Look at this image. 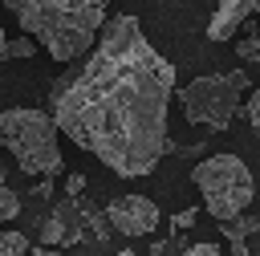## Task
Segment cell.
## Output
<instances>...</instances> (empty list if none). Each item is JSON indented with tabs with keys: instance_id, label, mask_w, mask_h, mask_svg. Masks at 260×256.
Wrapping results in <instances>:
<instances>
[{
	"instance_id": "obj_16",
	"label": "cell",
	"mask_w": 260,
	"mask_h": 256,
	"mask_svg": "<svg viewBox=\"0 0 260 256\" xmlns=\"http://www.w3.org/2000/svg\"><path fill=\"white\" fill-rule=\"evenodd\" d=\"M171 223H175V232H183V228H191V223H195V207H187V211H179V215H175Z\"/></svg>"
},
{
	"instance_id": "obj_3",
	"label": "cell",
	"mask_w": 260,
	"mask_h": 256,
	"mask_svg": "<svg viewBox=\"0 0 260 256\" xmlns=\"http://www.w3.org/2000/svg\"><path fill=\"white\" fill-rule=\"evenodd\" d=\"M0 146L12 150L16 167L32 179V175H57L61 171V146H57V126L45 110L32 106H16V110H0Z\"/></svg>"
},
{
	"instance_id": "obj_1",
	"label": "cell",
	"mask_w": 260,
	"mask_h": 256,
	"mask_svg": "<svg viewBox=\"0 0 260 256\" xmlns=\"http://www.w3.org/2000/svg\"><path fill=\"white\" fill-rule=\"evenodd\" d=\"M175 69L146 41L134 16L102 20L93 53L73 81L53 98L57 134L73 138L81 150L98 154L114 175H150L162 154H171V110Z\"/></svg>"
},
{
	"instance_id": "obj_18",
	"label": "cell",
	"mask_w": 260,
	"mask_h": 256,
	"mask_svg": "<svg viewBox=\"0 0 260 256\" xmlns=\"http://www.w3.org/2000/svg\"><path fill=\"white\" fill-rule=\"evenodd\" d=\"M228 244H232V256H248V244L244 240H228Z\"/></svg>"
},
{
	"instance_id": "obj_21",
	"label": "cell",
	"mask_w": 260,
	"mask_h": 256,
	"mask_svg": "<svg viewBox=\"0 0 260 256\" xmlns=\"http://www.w3.org/2000/svg\"><path fill=\"white\" fill-rule=\"evenodd\" d=\"M118 256H138V252H134V248H122V252H118Z\"/></svg>"
},
{
	"instance_id": "obj_4",
	"label": "cell",
	"mask_w": 260,
	"mask_h": 256,
	"mask_svg": "<svg viewBox=\"0 0 260 256\" xmlns=\"http://www.w3.org/2000/svg\"><path fill=\"white\" fill-rule=\"evenodd\" d=\"M248 89H252V81H248L244 69L203 73V77H195V81H187V85L179 89V106H183V118H187L191 126L223 130V126L236 118V110H240V102H244Z\"/></svg>"
},
{
	"instance_id": "obj_7",
	"label": "cell",
	"mask_w": 260,
	"mask_h": 256,
	"mask_svg": "<svg viewBox=\"0 0 260 256\" xmlns=\"http://www.w3.org/2000/svg\"><path fill=\"white\" fill-rule=\"evenodd\" d=\"M260 8V0H219V8L207 20V37L211 41H232L240 24L252 20V12Z\"/></svg>"
},
{
	"instance_id": "obj_13",
	"label": "cell",
	"mask_w": 260,
	"mask_h": 256,
	"mask_svg": "<svg viewBox=\"0 0 260 256\" xmlns=\"http://www.w3.org/2000/svg\"><path fill=\"white\" fill-rule=\"evenodd\" d=\"M32 53H37V41H32V37H16V41H8V49H4V57H8V61L32 57Z\"/></svg>"
},
{
	"instance_id": "obj_19",
	"label": "cell",
	"mask_w": 260,
	"mask_h": 256,
	"mask_svg": "<svg viewBox=\"0 0 260 256\" xmlns=\"http://www.w3.org/2000/svg\"><path fill=\"white\" fill-rule=\"evenodd\" d=\"M32 256H65V252H53V248H37Z\"/></svg>"
},
{
	"instance_id": "obj_2",
	"label": "cell",
	"mask_w": 260,
	"mask_h": 256,
	"mask_svg": "<svg viewBox=\"0 0 260 256\" xmlns=\"http://www.w3.org/2000/svg\"><path fill=\"white\" fill-rule=\"evenodd\" d=\"M4 8L53 61H73L93 45L110 0H4Z\"/></svg>"
},
{
	"instance_id": "obj_17",
	"label": "cell",
	"mask_w": 260,
	"mask_h": 256,
	"mask_svg": "<svg viewBox=\"0 0 260 256\" xmlns=\"http://www.w3.org/2000/svg\"><path fill=\"white\" fill-rule=\"evenodd\" d=\"M81 187H85V179H81V175H69V191H73V195H81Z\"/></svg>"
},
{
	"instance_id": "obj_9",
	"label": "cell",
	"mask_w": 260,
	"mask_h": 256,
	"mask_svg": "<svg viewBox=\"0 0 260 256\" xmlns=\"http://www.w3.org/2000/svg\"><path fill=\"white\" fill-rule=\"evenodd\" d=\"M260 228V219L252 215V211H240V215H232V219H219V236H228V240H244V236H252Z\"/></svg>"
},
{
	"instance_id": "obj_12",
	"label": "cell",
	"mask_w": 260,
	"mask_h": 256,
	"mask_svg": "<svg viewBox=\"0 0 260 256\" xmlns=\"http://www.w3.org/2000/svg\"><path fill=\"white\" fill-rule=\"evenodd\" d=\"M236 53H240V61L252 65V61L260 57V37H256V33H244V37L236 41Z\"/></svg>"
},
{
	"instance_id": "obj_6",
	"label": "cell",
	"mask_w": 260,
	"mask_h": 256,
	"mask_svg": "<svg viewBox=\"0 0 260 256\" xmlns=\"http://www.w3.org/2000/svg\"><path fill=\"white\" fill-rule=\"evenodd\" d=\"M106 223L118 228L122 236H150L158 223V207L146 195H118L106 207Z\"/></svg>"
},
{
	"instance_id": "obj_22",
	"label": "cell",
	"mask_w": 260,
	"mask_h": 256,
	"mask_svg": "<svg viewBox=\"0 0 260 256\" xmlns=\"http://www.w3.org/2000/svg\"><path fill=\"white\" fill-rule=\"evenodd\" d=\"M0 183H4V167H0Z\"/></svg>"
},
{
	"instance_id": "obj_11",
	"label": "cell",
	"mask_w": 260,
	"mask_h": 256,
	"mask_svg": "<svg viewBox=\"0 0 260 256\" xmlns=\"http://www.w3.org/2000/svg\"><path fill=\"white\" fill-rule=\"evenodd\" d=\"M16 215H20V195L8 183H0V223H12Z\"/></svg>"
},
{
	"instance_id": "obj_10",
	"label": "cell",
	"mask_w": 260,
	"mask_h": 256,
	"mask_svg": "<svg viewBox=\"0 0 260 256\" xmlns=\"http://www.w3.org/2000/svg\"><path fill=\"white\" fill-rule=\"evenodd\" d=\"M28 252V236L16 228H0V256H24Z\"/></svg>"
},
{
	"instance_id": "obj_5",
	"label": "cell",
	"mask_w": 260,
	"mask_h": 256,
	"mask_svg": "<svg viewBox=\"0 0 260 256\" xmlns=\"http://www.w3.org/2000/svg\"><path fill=\"white\" fill-rule=\"evenodd\" d=\"M207 215L215 219H232L240 211H248L252 203V171L240 154H211L191 171Z\"/></svg>"
},
{
	"instance_id": "obj_8",
	"label": "cell",
	"mask_w": 260,
	"mask_h": 256,
	"mask_svg": "<svg viewBox=\"0 0 260 256\" xmlns=\"http://www.w3.org/2000/svg\"><path fill=\"white\" fill-rule=\"evenodd\" d=\"M81 236H85V223H81V211H77L69 199L41 223V240H45V244H77Z\"/></svg>"
},
{
	"instance_id": "obj_15",
	"label": "cell",
	"mask_w": 260,
	"mask_h": 256,
	"mask_svg": "<svg viewBox=\"0 0 260 256\" xmlns=\"http://www.w3.org/2000/svg\"><path fill=\"white\" fill-rule=\"evenodd\" d=\"M183 256H219V244H191Z\"/></svg>"
},
{
	"instance_id": "obj_14",
	"label": "cell",
	"mask_w": 260,
	"mask_h": 256,
	"mask_svg": "<svg viewBox=\"0 0 260 256\" xmlns=\"http://www.w3.org/2000/svg\"><path fill=\"white\" fill-rule=\"evenodd\" d=\"M240 106H244L248 122H252V126H260V93H252V98H248V102H240Z\"/></svg>"
},
{
	"instance_id": "obj_20",
	"label": "cell",
	"mask_w": 260,
	"mask_h": 256,
	"mask_svg": "<svg viewBox=\"0 0 260 256\" xmlns=\"http://www.w3.org/2000/svg\"><path fill=\"white\" fill-rule=\"evenodd\" d=\"M4 49H8V37H4V28H0V61H8V57H4Z\"/></svg>"
}]
</instances>
